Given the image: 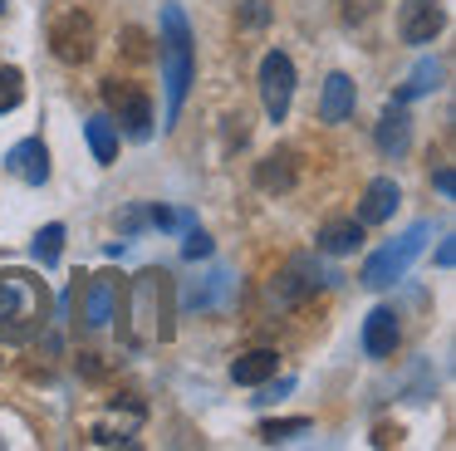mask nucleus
Wrapping results in <instances>:
<instances>
[{
  "label": "nucleus",
  "instance_id": "nucleus-1",
  "mask_svg": "<svg viewBox=\"0 0 456 451\" xmlns=\"http://www.w3.org/2000/svg\"><path fill=\"white\" fill-rule=\"evenodd\" d=\"M118 304L123 314H113V319H123V339L133 348H152L177 333V324H172L177 319V284L167 270H142L138 280H128Z\"/></svg>",
  "mask_w": 456,
  "mask_h": 451
},
{
  "label": "nucleus",
  "instance_id": "nucleus-2",
  "mask_svg": "<svg viewBox=\"0 0 456 451\" xmlns=\"http://www.w3.org/2000/svg\"><path fill=\"white\" fill-rule=\"evenodd\" d=\"M50 284L30 270H0V343H35L50 324Z\"/></svg>",
  "mask_w": 456,
  "mask_h": 451
},
{
  "label": "nucleus",
  "instance_id": "nucleus-3",
  "mask_svg": "<svg viewBox=\"0 0 456 451\" xmlns=\"http://www.w3.org/2000/svg\"><path fill=\"white\" fill-rule=\"evenodd\" d=\"M191 29L177 5H162V84H167V123H177L191 88Z\"/></svg>",
  "mask_w": 456,
  "mask_h": 451
},
{
  "label": "nucleus",
  "instance_id": "nucleus-4",
  "mask_svg": "<svg viewBox=\"0 0 456 451\" xmlns=\"http://www.w3.org/2000/svg\"><path fill=\"white\" fill-rule=\"evenodd\" d=\"M427 235H432V226L427 221H417V226H407L397 241H387L383 250H373L368 255V265H363V275L358 280L368 284V290H387V284H397L407 275V265L422 255V245H427Z\"/></svg>",
  "mask_w": 456,
  "mask_h": 451
},
{
  "label": "nucleus",
  "instance_id": "nucleus-5",
  "mask_svg": "<svg viewBox=\"0 0 456 451\" xmlns=\"http://www.w3.org/2000/svg\"><path fill=\"white\" fill-rule=\"evenodd\" d=\"M334 280V275H324L314 265V255H295V260L285 265V270L270 280V290H265V299H270V309H289V304H299V299H309L314 290H324V284Z\"/></svg>",
  "mask_w": 456,
  "mask_h": 451
},
{
  "label": "nucleus",
  "instance_id": "nucleus-6",
  "mask_svg": "<svg viewBox=\"0 0 456 451\" xmlns=\"http://www.w3.org/2000/svg\"><path fill=\"white\" fill-rule=\"evenodd\" d=\"M289 98H295V64H289V54L270 49L260 59V103H265L270 123H285L289 118Z\"/></svg>",
  "mask_w": 456,
  "mask_h": 451
},
{
  "label": "nucleus",
  "instance_id": "nucleus-7",
  "mask_svg": "<svg viewBox=\"0 0 456 451\" xmlns=\"http://www.w3.org/2000/svg\"><path fill=\"white\" fill-rule=\"evenodd\" d=\"M50 49L64 64H89L94 59V20L84 10H64L50 25Z\"/></svg>",
  "mask_w": 456,
  "mask_h": 451
},
{
  "label": "nucleus",
  "instance_id": "nucleus-8",
  "mask_svg": "<svg viewBox=\"0 0 456 451\" xmlns=\"http://www.w3.org/2000/svg\"><path fill=\"white\" fill-rule=\"evenodd\" d=\"M103 103L118 113V123H123L128 137H148L152 133V103H148V94H142L138 84H118V78H109V84H103Z\"/></svg>",
  "mask_w": 456,
  "mask_h": 451
},
{
  "label": "nucleus",
  "instance_id": "nucleus-9",
  "mask_svg": "<svg viewBox=\"0 0 456 451\" xmlns=\"http://www.w3.org/2000/svg\"><path fill=\"white\" fill-rule=\"evenodd\" d=\"M142 422H148V407H142L138 398H118V402H113V407L89 427V437L99 441V447H128V441L138 437Z\"/></svg>",
  "mask_w": 456,
  "mask_h": 451
},
{
  "label": "nucleus",
  "instance_id": "nucleus-10",
  "mask_svg": "<svg viewBox=\"0 0 456 451\" xmlns=\"http://www.w3.org/2000/svg\"><path fill=\"white\" fill-rule=\"evenodd\" d=\"M118 299H123V280L118 275H89V284H84V329L99 333L113 324V314H118Z\"/></svg>",
  "mask_w": 456,
  "mask_h": 451
},
{
  "label": "nucleus",
  "instance_id": "nucleus-11",
  "mask_svg": "<svg viewBox=\"0 0 456 451\" xmlns=\"http://www.w3.org/2000/svg\"><path fill=\"white\" fill-rule=\"evenodd\" d=\"M442 25H446L442 0H403V5H397V35H403L407 45H432V39L442 35Z\"/></svg>",
  "mask_w": 456,
  "mask_h": 451
},
{
  "label": "nucleus",
  "instance_id": "nucleus-12",
  "mask_svg": "<svg viewBox=\"0 0 456 451\" xmlns=\"http://www.w3.org/2000/svg\"><path fill=\"white\" fill-rule=\"evenodd\" d=\"M5 172L20 176L25 186H45V182H50V147H45L40 137L15 143L11 152H5Z\"/></svg>",
  "mask_w": 456,
  "mask_h": 451
},
{
  "label": "nucleus",
  "instance_id": "nucleus-13",
  "mask_svg": "<svg viewBox=\"0 0 456 451\" xmlns=\"http://www.w3.org/2000/svg\"><path fill=\"white\" fill-rule=\"evenodd\" d=\"M397 339H403V324H397V314L387 309V304H378V309L363 319V348H368V358H393Z\"/></svg>",
  "mask_w": 456,
  "mask_h": 451
},
{
  "label": "nucleus",
  "instance_id": "nucleus-14",
  "mask_svg": "<svg viewBox=\"0 0 456 451\" xmlns=\"http://www.w3.org/2000/svg\"><path fill=\"white\" fill-rule=\"evenodd\" d=\"M378 152H387V157H403L407 147H412V118H407V108L403 103H387L383 108V118H378Z\"/></svg>",
  "mask_w": 456,
  "mask_h": 451
},
{
  "label": "nucleus",
  "instance_id": "nucleus-15",
  "mask_svg": "<svg viewBox=\"0 0 456 451\" xmlns=\"http://www.w3.org/2000/svg\"><path fill=\"white\" fill-rule=\"evenodd\" d=\"M397 201H403V192H397L393 176H373V182H368V192H363V201H358V221H363V226L387 221V216L397 211Z\"/></svg>",
  "mask_w": 456,
  "mask_h": 451
},
{
  "label": "nucleus",
  "instance_id": "nucleus-16",
  "mask_svg": "<svg viewBox=\"0 0 456 451\" xmlns=\"http://www.w3.org/2000/svg\"><path fill=\"white\" fill-rule=\"evenodd\" d=\"M354 103H358L354 78H348V74H329L324 78V94H319V118H324V123H344V118L354 113Z\"/></svg>",
  "mask_w": 456,
  "mask_h": 451
},
{
  "label": "nucleus",
  "instance_id": "nucleus-17",
  "mask_svg": "<svg viewBox=\"0 0 456 451\" xmlns=\"http://www.w3.org/2000/svg\"><path fill=\"white\" fill-rule=\"evenodd\" d=\"M314 245L324 255H354L358 245H363V221H348V216H338V221H324L314 235Z\"/></svg>",
  "mask_w": 456,
  "mask_h": 451
},
{
  "label": "nucleus",
  "instance_id": "nucleus-18",
  "mask_svg": "<svg viewBox=\"0 0 456 451\" xmlns=\"http://www.w3.org/2000/svg\"><path fill=\"white\" fill-rule=\"evenodd\" d=\"M275 368H280L275 348H250V353H240V358L231 363V378H236L240 388H260V382L275 378Z\"/></svg>",
  "mask_w": 456,
  "mask_h": 451
},
{
  "label": "nucleus",
  "instance_id": "nucleus-19",
  "mask_svg": "<svg viewBox=\"0 0 456 451\" xmlns=\"http://www.w3.org/2000/svg\"><path fill=\"white\" fill-rule=\"evenodd\" d=\"M256 186L260 192H289V186H295V152H285V147L270 152L265 162L256 167Z\"/></svg>",
  "mask_w": 456,
  "mask_h": 451
},
{
  "label": "nucleus",
  "instance_id": "nucleus-20",
  "mask_svg": "<svg viewBox=\"0 0 456 451\" xmlns=\"http://www.w3.org/2000/svg\"><path fill=\"white\" fill-rule=\"evenodd\" d=\"M84 137H89V147H94V162H113V157H118V123H113L109 113H94L89 123H84Z\"/></svg>",
  "mask_w": 456,
  "mask_h": 451
},
{
  "label": "nucleus",
  "instance_id": "nucleus-21",
  "mask_svg": "<svg viewBox=\"0 0 456 451\" xmlns=\"http://www.w3.org/2000/svg\"><path fill=\"white\" fill-rule=\"evenodd\" d=\"M436 78H442V64H436V59L417 64V69H412V78H407V84L397 88V98H393V103H407V98H417V94H432V88H436Z\"/></svg>",
  "mask_w": 456,
  "mask_h": 451
},
{
  "label": "nucleus",
  "instance_id": "nucleus-22",
  "mask_svg": "<svg viewBox=\"0 0 456 451\" xmlns=\"http://www.w3.org/2000/svg\"><path fill=\"white\" fill-rule=\"evenodd\" d=\"M60 250H64V226L60 221L40 226V235H35V260L50 270V265H60Z\"/></svg>",
  "mask_w": 456,
  "mask_h": 451
},
{
  "label": "nucleus",
  "instance_id": "nucleus-23",
  "mask_svg": "<svg viewBox=\"0 0 456 451\" xmlns=\"http://www.w3.org/2000/svg\"><path fill=\"white\" fill-rule=\"evenodd\" d=\"M20 98H25V78H20V69H0V113H11V108H20Z\"/></svg>",
  "mask_w": 456,
  "mask_h": 451
},
{
  "label": "nucleus",
  "instance_id": "nucleus-24",
  "mask_svg": "<svg viewBox=\"0 0 456 451\" xmlns=\"http://www.w3.org/2000/svg\"><path fill=\"white\" fill-rule=\"evenodd\" d=\"M299 431H309V417H280V422H265V427H260V437H265V441H289V437H299Z\"/></svg>",
  "mask_w": 456,
  "mask_h": 451
},
{
  "label": "nucleus",
  "instance_id": "nucleus-25",
  "mask_svg": "<svg viewBox=\"0 0 456 451\" xmlns=\"http://www.w3.org/2000/svg\"><path fill=\"white\" fill-rule=\"evenodd\" d=\"M211 250H216V245H211V235L191 226V231H187V241H182V255H187V260H207Z\"/></svg>",
  "mask_w": 456,
  "mask_h": 451
},
{
  "label": "nucleus",
  "instance_id": "nucleus-26",
  "mask_svg": "<svg viewBox=\"0 0 456 451\" xmlns=\"http://www.w3.org/2000/svg\"><path fill=\"white\" fill-rule=\"evenodd\" d=\"M378 5H383V0H344V20L348 25H354V20H368Z\"/></svg>",
  "mask_w": 456,
  "mask_h": 451
},
{
  "label": "nucleus",
  "instance_id": "nucleus-27",
  "mask_svg": "<svg viewBox=\"0 0 456 451\" xmlns=\"http://www.w3.org/2000/svg\"><path fill=\"white\" fill-rule=\"evenodd\" d=\"M240 15H246V25H265V0H246V10H240Z\"/></svg>",
  "mask_w": 456,
  "mask_h": 451
},
{
  "label": "nucleus",
  "instance_id": "nucleus-28",
  "mask_svg": "<svg viewBox=\"0 0 456 451\" xmlns=\"http://www.w3.org/2000/svg\"><path fill=\"white\" fill-rule=\"evenodd\" d=\"M436 192H442V196H452V192H456V176H452V167H436Z\"/></svg>",
  "mask_w": 456,
  "mask_h": 451
},
{
  "label": "nucleus",
  "instance_id": "nucleus-29",
  "mask_svg": "<svg viewBox=\"0 0 456 451\" xmlns=\"http://www.w3.org/2000/svg\"><path fill=\"white\" fill-rule=\"evenodd\" d=\"M452 260H456V245H452V235H446L442 250H436V265H442V270H452Z\"/></svg>",
  "mask_w": 456,
  "mask_h": 451
},
{
  "label": "nucleus",
  "instance_id": "nucleus-30",
  "mask_svg": "<svg viewBox=\"0 0 456 451\" xmlns=\"http://www.w3.org/2000/svg\"><path fill=\"white\" fill-rule=\"evenodd\" d=\"M0 15H5V0H0Z\"/></svg>",
  "mask_w": 456,
  "mask_h": 451
}]
</instances>
